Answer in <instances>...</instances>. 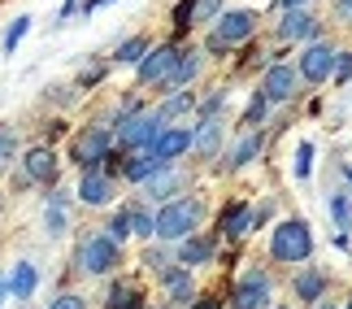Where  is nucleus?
<instances>
[{"label": "nucleus", "mask_w": 352, "mask_h": 309, "mask_svg": "<svg viewBox=\"0 0 352 309\" xmlns=\"http://www.w3.org/2000/svg\"><path fill=\"white\" fill-rule=\"evenodd\" d=\"M270 253H274L278 262H305L309 253H314V235H309V226L300 218H292V222H283L278 231H274Z\"/></svg>", "instance_id": "1"}, {"label": "nucleus", "mask_w": 352, "mask_h": 309, "mask_svg": "<svg viewBox=\"0 0 352 309\" xmlns=\"http://www.w3.org/2000/svg\"><path fill=\"white\" fill-rule=\"evenodd\" d=\"M200 213H205L200 200H170V205L157 213V235L161 239H183L187 231H196Z\"/></svg>", "instance_id": "2"}, {"label": "nucleus", "mask_w": 352, "mask_h": 309, "mask_svg": "<svg viewBox=\"0 0 352 309\" xmlns=\"http://www.w3.org/2000/svg\"><path fill=\"white\" fill-rule=\"evenodd\" d=\"M118 266V239L113 235H87L78 248V270L87 275H109Z\"/></svg>", "instance_id": "3"}, {"label": "nucleus", "mask_w": 352, "mask_h": 309, "mask_svg": "<svg viewBox=\"0 0 352 309\" xmlns=\"http://www.w3.org/2000/svg\"><path fill=\"white\" fill-rule=\"evenodd\" d=\"M161 131H166V118L157 114H131L122 118V149H140V144H153Z\"/></svg>", "instance_id": "4"}, {"label": "nucleus", "mask_w": 352, "mask_h": 309, "mask_svg": "<svg viewBox=\"0 0 352 309\" xmlns=\"http://www.w3.org/2000/svg\"><path fill=\"white\" fill-rule=\"evenodd\" d=\"M252 26H256V18H252L248 9L226 13V18L218 22V31L209 35V48H213V52H222V48H231V44H243V39L252 35Z\"/></svg>", "instance_id": "5"}, {"label": "nucleus", "mask_w": 352, "mask_h": 309, "mask_svg": "<svg viewBox=\"0 0 352 309\" xmlns=\"http://www.w3.org/2000/svg\"><path fill=\"white\" fill-rule=\"evenodd\" d=\"M74 157H78V166H83V174H96L100 161L109 157V131H104V127H91L87 136L74 144Z\"/></svg>", "instance_id": "6"}, {"label": "nucleus", "mask_w": 352, "mask_h": 309, "mask_svg": "<svg viewBox=\"0 0 352 309\" xmlns=\"http://www.w3.org/2000/svg\"><path fill=\"white\" fill-rule=\"evenodd\" d=\"M335 48L331 44H309L305 48V57H300V74L309 78V83H322V78H331L335 74Z\"/></svg>", "instance_id": "7"}, {"label": "nucleus", "mask_w": 352, "mask_h": 309, "mask_svg": "<svg viewBox=\"0 0 352 309\" xmlns=\"http://www.w3.org/2000/svg\"><path fill=\"white\" fill-rule=\"evenodd\" d=\"M265 305H270V279H265L261 270H252V275L235 288L231 309H265Z\"/></svg>", "instance_id": "8"}, {"label": "nucleus", "mask_w": 352, "mask_h": 309, "mask_svg": "<svg viewBox=\"0 0 352 309\" xmlns=\"http://www.w3.org/2000/svg\"><path fill=\"white\" fill-rule=\"evenodd\" d=\"M179 57H183V52L179 48H157V52H148V57L140 61V78H144V83H157V78H170L174 70H179Z\"/></svg>", "instance_id": "9"}, {"label": "nucleus", "mask_w": 352, "mask_h": 309, "mask_svg": "<svg viewBox=\"0 0 352 309\" xmlns=\"http://www.w3.org/2000/svg\"><path fill=\"white\" fill-rule=\"evenodd\" d=\"M192 144H196V136H192V131H161V136L153 140V153H157V157L170 166V161L179 157L183 149H192Z\"/></svg>", "instance_id": "10"}, {"label": "nucleus", "mask_w": 352, "mask_h": 309, "mask_svg": "<svg viewBox=\"0 0 352 309\" xmlns=\"http://www.w3.org/2000/svg\"><path fill=\"white\" fill-rule=\"evenodd\" d=\"M261 92H265L270 100H292V96H296V70H287V65H274V70L265 74Z\"/></svg>", "instance_id": "11"}, {"label": "nucleus", "mask_w": 352, "mask_h": 309, "mask_svg": "<svg viewBox=\"0 0 352 309\" xmlns=\"http://www.w3.org/2000/svg\"><path fill=\"white\" fill-rule=\"evenodd\" d=\"M26 179L57 183V157H52L48 149H31V153H26Z\"/></svg>", "instance_id": "12"}, {"label": "nucleus", "mask_w": 352, "mask_h": 309, "mask_svg": "<svg viewBox=\"0 0 352 309\" xmlns=\"http://www.w3.org/2000/svg\"><path fill=\"white\" fill-rule=\"evenodd\" d=\"M278 35H283V39H314V35H318V22L309 18L305 9H287V18H283Z\"/></svg>", "instance_id": "13"}, {"label": "nucleus", "mask_w": 352, "mask_h": 309, "mask_svg": "<svg viewBox=\"0 0 352 309\" xmlns=\"http://www.w3.org/2000/svg\"><path fill=\"white\" fill-rule=\"evenodd\" d=\"M218 9H222V0H183V5H179V13H174V22H179V26H192V22H205V18H213Z\"/></svg>", "instance_id": "14"}, {"label": "nucleus", "mask_w": 352, "mask_h": 309, "mask_svg": "<svg viewBox=\"0 0 352 309\" xmlns=\"http://www.w3.org/2000/svg\"><path fill=\"white\" fill-rule=\"evenodd\" d=\"M109 196H113L109 179H100V174H83V187H78V200H83V205H104Z\"/></svg>", "instance_id": "15"}, {"label": "nucleus", "mask_w": 352, "mask_h": 309, "mask_svg": "<svg viewBox=\"0 0 352 309\" xmlns=\"http://www.w3.org/2000/svg\"><path fill=\"white\" fill-rule=\"evenodd\" d=\"M166 166V161H161L157 153H148V157H135V161H126V166H122V174H126V179H135V183H148L153 179V174Z\"/></svg>", "instance_id": "16"}, {"label": "nucleus", "mask_w": 352, "mask_h": 309, "mask_svg": "<svg viewBox=\"0 0 352 309\" xmlns=\"http://www.w3.org/2000/svg\"><path fill=\"white\" fill-rule=\"evenodd\" d=\"M256 222V213L252 209H243V205H235V209H226L222 213V231L226 235H248V226Z\"/></svg>", "instance_id": "17"}, {"label": "nucleus", "mask_w": 352, "mask_h": 309, "mask_svg": "<svg viewBox=\"0 0 352 309\" xmlns=\"http://www.w3.org/2000/svg\"><path fill=\"white\" fill-rule=\"evenodd\" d=\"M218 144H222V122L218 118H205L200 131H196V149L200 153H218Z\"/></svg>", "instance_id": "18"}, {"label": "nucleus", "mask_w": 352, "mask_h": 309, "mask_svg": "<svg viewBox=\"0 0 352 309\" xmlns=\"http://www.w3.org/2000/svg\"><path fill=\"white\" fill-rule=\"evenodd\" d=\"M256 153H261V136L252 131V136H243V140L235 144V149H231V157H226V166H248V161H252Z\"/></svg>", "instance_id": "19"}, {"label": "nucleus", "mask_w": 352, "mask_h": 309, "mask_svg": "<svg viewBox=\"0 0 352 309\" xmlns=\"http://www.w3.org/2000/svg\"><path fill=\"white\" fill-rule=\"evenodd\" d=\"M9 292H13V297H18V301H26V297H31V292H35V266H18V270H13V279H9Z\"/></svg>", "instance_id": "20"}, {"label": "nucleus", "mask_w": 352, "mask_h": 309, "mask_svg": "<svg viewBox=\"0 0 352 309\" xmlns=\"http://www.w3.org/2000/svg\"><path fill=\"white\" fill-rule=\"evenodd\" d=\"M322 288H327V279H322L318 270H309V275L296 279V297H300V301H318V297H322Z\"/></svg>", "instance_id": "21"}, {"label": "nucleus", "mask_w": 352, "mask_h": 309, "mask_svg": "<svg viewBox=\"0 0 352 309\" xmlns=\"http://www.w3.org/2000/svg\"><path fill=\"white\" fill-rule=\"evenodd\" d=\"M179 257H183V266H200V262L213 257V244H209V239H187Z\"/></svg>", "instance_id": "22"}, {"label": "nucleus", "mask_w": 352, "mask_h": 309, "mask_svg": "<svg viewBox=\"0 0 352 309\" xmlns=\"http://www.w3.org/2000/svg\"><path fill=\"white\" fill-rule=\"evenodd\" d=\"M174 187H179V174H170L166 166H161L153 179H148V196H153V200H157V196H170Z\"/></svg>", "instance_id": "23"}, {"label": "nucleus", "mask_w": 352, "mask_h": 309, "mask_svg": "<svg viewBox=\"0 0 352 309\" xmlns=\"http://www.w3.org/2000/svg\"><path fill=\"white\" fill-rule=\"evenodd\" d=\"M109 309H140V292H135L131 284H113V292H109Z\"/></svg>", "instance_id": "24"}, {"label": "nucleus", "mask_w": 352, "mask_h": 309, "mask_svg": "<svg viewBox=\"0 0 352 309\" xmlns=\"http://www.w3.org/2000/svg\"><path fill=\"white\" fill-rule=\"evenodd\" d=\"M196 70H200V52H183V57H179V70L170 74V83H192Z\"/></svg>", "instance_id": "25"}, {"label": "nucleus", "mask_w": 352, "mask_h": 309, "mask_svg": "<svg viewBox=\"0 0 352 309\" xmlns=\"http://www.w3.org/2000/svg\"><path fill=\"white\" fill-rule=\"evenodd\" d=\"M144 57H148V39L144 35H135V39H126V44L118 48V61H126V65L131 61H144Z\"/></svg>", "instance_id": "26"}, {"label": "nucleus", "mask_w": 352, "mask_h": 309, "mask_svg": "<svg viewBox=\"0 0 352 309\" xmlns=\"http://www.w3.org/2000/svg\"><path fill=\"white\" fill-rule=\"evenodd\" d=\"M170 292H174V301H192V275L170 270Z\"/></svg>", "instance_id": "27"}, {"label": "nucleus", "mask_w": 352, "mask_h": 309, "mask_svg": "<svg viewBox=\"0 0 352 309\" xmlns=\"http://www.w3.org/2000/svg\"><path fill=\"white\" fill-rule=\"evenodd\" d=\"M187 109H192V96H187V92H179V96H170L166 105H161V118L170 122V118H179V114H187Z\"/></svg>", "instance_id": "28"}, {"label": "nucleus", "mask_w": 352, "mask_h": 309, "mask_svg": "<svg viewBox=\"0 0 352 309\" xmlns=\"http://www.w3.org/2000/svg\"><path fill=\"white\" fill-rule=\"evenodd\" d=\"M126 231H135V226H131V209H122V213H113L109 235H113V239H126Z\"/></svg>", "instance_id": "29"}, {"label": "nucleus", "mask_w": 352, "mask_h": 309, "mask_svg": "<svg viewBox=\"0 0 352 309\" xmlns=\"http://www.w3.org/2000/svg\"><path fill=\"white\" fill-rule=\"evenodd\" d=\"M131 226H135V235H157V218H148V213H140V209L131 213Z\"/></svg>", "instance_id": "30"}, {"label": "nucleus", "mask_w": 352, "mask_h": 309, "mask_svg": "<svg viewBox=\"0 0 352 309\" xmlns=\"http://www.w3.org/2000/svg\"><path fill=\"white\" fill-rule=\"evenodd\" d=\"M26 26H31V18H18V22L9 26V35H5V52H13V48H18V39L26 35Z\"/></svg>", "instance_id": "31"}, {"label": "nucleus", "mask_w": 352, "mask_h": 309, "mask_svg": "<svg viewBox=\"0 0 352 309\" xmlns=\"http://www.w3.org/2000/svg\"><path fill=\"white\" fill-rule=\"evenodd\" d=\"M331 213L340 222V231H348V196H331Z\"/></svg>", "instance_id": "32"}, {"label": "nucleus", "mask_w": 352, "mask_h": 309, "mask_svg": "<svg viewBox=\"0 0 352 309\" xmlns=\"http://www.w3.org/2000/svg\"><path fill=\"white\" fill-rule=\"evenodd\" d=\"M309 157H314V144H300V153H296V179H309Z\"/></svg>", "instance_id": "33"}, {"label": "nucleus", "mask_w": 352, "mask_h": 309, "mask_svg": "<svg viewBox=\"0 0 352 309\" xmlns=\"http://www.w3.org/2000/svg\"><path fill=\"white\" fill-rule=\"evenodd\" d=\"M13 149H18V144H13V131H9V127H0V166H5V161L13 157Z\"/></svg>", "instance_id": "34"}, {"label": "nucleus", "mask_w": 352, "mask_h": 309, "mask_svg": "<svg viewBox=\"0 0 352 309\" xmlns=\"http://www.w3.org/2000/svg\"><path fill=\"white\" fill-rule=\"evenodd\" d=\"M335 78H340V83L352 78V52H340V61H335Z\"/></svg>", "instance_id": "35"}, {"label": "nucleus", "mask_w": 352, "mask_h": 309, "mask_svg": "<svg viewBox=\"0 0 352 309\" xmlns=\"http://www.w3.org/2000/svg\"><path fill=\"white\" fill-rule=\"evenodd\" d=\"M61 226H65V213H61L57 200H52V209H48V231H52V235H61Z\"/></svg>", "instance_id": "36"}, {"label": "nucleus", "mask_w": 352, "mask_h": 309, "mask_svg": "<svg viewBox=\"0 0 352 309\" xmlns=\"http://www.w3.org/2000/svg\"><path fill=\"white\" fill-rule=\"evenodd\" d=\"M48 309H83V297H74V292H65V297H57Z\"/></svg>", "instance_id": "37"}, {"label": "nucleus", "mask_w": 352, "mask_h": 309, "mask_svg": "<svg viewBox=\"0 0 352 309\" xmlns=\"http://www.w3.org/2000/svg\"><path fill=\"white\" fill-rule=\"evenodd\" d=\"M335 13H340L344 22H352V0H335Z\"/></svg>", "instance_id": "38"}, {"label": "nucleus", "mask_w": 352, "mask_h": 309, "mask_svg": "<svg viewBox=\"0 0 352 309\" xmlns=\"http://www.w3.org/2000/svg\"><path fill=\"white\" fill-rule=\"evenodd\" d=\"M278 5H283V9H300L305 0H278Z\"/></svg>", "instance_id": "39"}, {"label": "nucleus", "mask_w": 352, "mask_h": 309, "mask_svg": "<svg viewBox=\"0 0 352 309\" xmlns=\"http://www.w3.org/2000/svg\"><path fill=\"white\" fill-rule=\"evenodd\" d=\"M200 309H218V301H205V305H200Z\"/></svg>", "instance_id": "40"}, {"label": "nucleus", "mask_w": 352, "mask_h": 309, "mask_svg": "<svg viewBox=\"0 0 352 309\" xmlns=\"http://www.w3.org/2000/svg\"><path fill=\"white\" fill-rule=\"evenodd\" d=\"M0 305H5V284H0Z\"/></svg>", "instance_id": "41"}, {"label": "nucleus", "mask_w": 352, "mask_h": 309, "mask_svg": "<svg viewBox=\"0 0 352 309\" xmlns=\"http://www.w3.org/2000/svg\"><path fill=\"white\" fill-rule=\"evenodd\" d=\"M322 309H335V305H322Z\"/></svg>", "instance_id": "42"}, {"label": "nucleus", "mask_w": 352, "mask_h": 309, "mask_svg": "<svg viewBox=\"0 0 352 309\" xmlns=\"http://www.w3.org/2000/svg\"><path fill=\"white\" fill-rule=\"evenodd\" d=\"M348 309H352V301H348Z\"/></svg>", "instance_id": "43"}]
</instances>
